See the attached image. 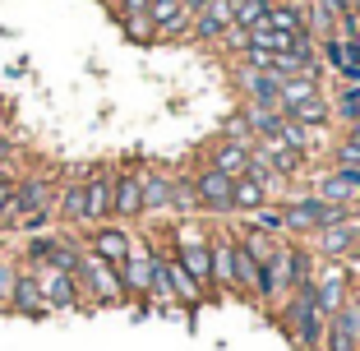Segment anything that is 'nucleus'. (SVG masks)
I'll list each match as a JSON object with an SVG mask.
<instances>
[{
    "label": "nucleus",
    "mask_w": 360,
    "mask_h": 351,
    "mask_svg": "<svg viewBox=\"0 0 360 351\" xmlns=\"http://www.w3.org/2000/svg\"><path fill=\"white\" fill-rule=\"evenodd\" d=\"M277 324L300 351H323V328H328V314L319 309L314 287H296L291 296L277 300Z\"/></svg>",
    "instance_id": "f257e3e1"
},
{
    "label": "nucleus",
    "mask_w": 360,
    "mask_h": 351,
    "mask_svg": "<svg viewBox=\"0 0 360 351\" xmlns=\"http://www.w3.org/2000/svg\"><path fill=\"white\" fill-rule=\"evenodd\" d=\"M75 282H79V291H84V305H125V287H120L116 264H106L93 250H79Z\"/></svg>",
    "instance_id": "f03ea898"
},
{
    "label": "nucleus",
    "mask_w": 360,
    "mask_h": 351,
    "mask_svg": "<svg viewBox=\"0 0 360 351\" xmlns=\"http://www.w3.org/2000/svg\"><path fill=\"white\" fill-rule=\"evenodd\" d=\"M305 245L314 250L323 264H360V213L342 217L333 226H319L314 236H305Z\"/></svg>",
    "instance_id": "7ed1b4c3"
},
{
    "label": "nucleus",
    "mask_w": 360,
    "mask_h": 351,
    "mask_svg": "<svg viewBox=\"0 0 360 351\" xmlns=\"http://www.w3.org/2000/svg\"><path fill=\"white\" fill-rule=\"evenodd\" d=\"M190 181H194V208H199V217H231V176L212 171L208 162H199L190 171Z\"/></svg>",
    "instance_id": "20e7f679"
},
{
    "label": "nucleus",
    "mask_w": 360,
    "mask_h": 351,
    "mask_svg": "<svg viewBox=\"0 0 360 351\" xmlns=\"http://www.w3.org/2000/svg\"><path fill=\"white\" fill-rule=\"evenodd\" d=\"M309 287H314V300H319L323 314H338L342 300H347L351 287H356V273H351L347 264H323V259H319V264H314V282H309Z\"/></svg>",
    "instance_id": "39448f33"
},
{
    "label": "nucleus",
    "mask_w": 360,
    "mask_h": 351,
    "mask_svg": "<svg viewBox=\"0 0 360 351\" xmlns=\"http://www.w3.org/2000/svg\"><path fill=\"white\" fill-rule=\"evenodd\" d=\"M120 273V287H125V300H143L148 305V287H153V245L148 241H134L125 259L116 264Z\"/></svg>",
    "instance_id": "423d86ee"
},
{
    "label": "nucleus",
    "mask_w": 360,
    "mask_h": 351,
    "mask_svg": "<svg viewBox=\"0 0 360 351\" xmlns=\"http://www.w3.org/2000/svg\"><path fill=\"white\" fill-rule=\"evenodd\" d=\"M143 194H139V167H111V222H139Z\"/></svg>",
    "instance_id": "0eeeda50"
},
{
    "label": "nucleus",
    "mask_w": 360,
    "mask_h": 351,
    "mask_svg": "<svg viewBox=\"0 0 360 351\" xmlns=\"http://www.w3.org/2000/svg\"><path fill=\"white\" fill-rule=\"evenodd\" d=\"M208 162L212 171H222V176H231V181H240V176H250V162H255V143H245V139H226L217 134L208 143Z\"/></svg>",
    "instance_id": "6e6552de"
},
{
    "label": "nucleus",
    "mask_w": 360,
    "mask_h": 351,
    "mask_svg": "<svg viewBox=\"0 0 360 351\" xmlns=\"http://www.w3.org/2000/svg\"><path fill=\"white\" fill-rule=\"evenodd\" d=\"M97 222H111V167L84 171V231Z\"/></svg>",
    "instance_id": "1a4fd4ad"
},
{
    "label": "nucleus",
    "mask_w": 360,
    "mask_h": 351,
    "mask_svg": "<svg viewBox=\"0 0 360 351\" xmlns=\"http://www.w3.org/2000/svg\"><path fill=\"white\" fill-rule=\"evenodd\" d=\"M37 273V291H42L46 309H84V291H79L75 273H60V268H32Z\"/></svg>",
    "instance_id": "9d476101"
},
{
    "label": "nucleus",
    "mask_w": 360,
    "mask_h": 351,
    "mask_svg": "<svg viewBox=\"0 0 360 351\" xmlns=\"http://www.w3.org/2000/svg\"><path fill=\"white\" fill-rule=\"evenodd\" d=\"M134 241L139 236L129 231L125 222H97V226H88V241H84V250H93V255H102L106 264H120V259L134 250Z\"/></svg>",
    "instance_id": "9b49d317"
},
{
    "label": "nucleus",
    "mask_w": 360,
    "mask_h": 351,
    "mask_svg": "<svg viewBox=\"0 0 360 351\" xmlns=\"http://www.w3.org/2000/svg\"><path fill=\"white\" fill-rule=\"evenodd\" d=\"M236 231L212 226V296H236Z\"/></svg>",
    "instance_id": "f8f14e48"
},
{
    "label": "nucleus",
    "mask_w": 360,
    "mask_h": 351,
    "mask_svg": "<svg viewBox=\"0 0 360 351\" xmlns=\"http://www.w3.org/2000/svg\"><path fill=\"white\" fill-rule=\"evenodd\" d=\"M158 259H162V273H167V287H171V300H176V305H185V309H194V305H203V287L199 282H194L190 273H185V268H180V259L171 255V245L167 250H162V241H158Z\"/></svg>",
    "instance_id": "ddd939ff"
},
{
    "label": "nucleus",
    "mask_w": 360,
    "mask_h": 351,
    "mask_svg": "<svg viewBox=\"0 0 360 351\" xmlns=\"http://www.w3.org/2000/svg\"><path fill=\"white\" fill-rule=\"evenodd\" d=\"M314 194L328 203H342V208H356L360 203V171H347V167H333L314 181Z\"/></svg>",
    "instance_id": "4468645a"
},
{
    "label": "nucleus",
    "mask_w": 360,
    "mask_h": 351,
    "mask_svg": "<svg viewBox=\"0 0 360 351\" xmlns=\"http://www.w3.org/2000/svg\"><path fill=\"white\" fill-rule=\"evenodd\" d=\"M5 309L23 314V319H46V314H51L42 291H37V273H32V268L19 264V277H14V291H10V300H5Z\"/></svg>",
    "instance_id": "2eb2a0df"
},
{
    "label": "nucleus",
    "mask_w": 360,
    "mask_h": 351,
    "mask_svg": "<svg viewBox=\"0 0 360 351\" xmlns=\"http://www.w3.org/2000/svg\"><path fill=\"white\" fill-rule=\"evenodd\" d=\"M139 194H143V217L171 213V171L139 167Z\"/></svg>",
    "instance_id": "dca6fc26"
},
{
    "label": "nucleus",
    "mask_w": 360,
    "mask_h": 351,
    "mask_svg": "<svg viewBox=\"0 0 360 351\" xmlns=\"http://www.w3.org/2000/svg\"><path fill=\"white\" fill-rule=\"evenodd\" d=\"M226 28H231V0H212V5H203V10L194 14V23H190V42L217 46Z\"/></svg>",
    "instance_id": "f3484780"
},
{
    "label": "nucleus",
    "mask_w": 360,
    "mask_h": 351,
    "mask_svg": "<svg viewBox=\"0 0 360 351\" xmlns=\"http://www.w3.org/2000/svg\"><path fill=\"white\" fill-rule=\"evenodd\" d=\"M51 208H56V222L84 231V176H70V181L56 185V203Z\"/></svg>",
    "instance_id": "a211bd4d"
},
{
    "label": "nucleus",
    "mask_w": 360,
    "mask_h": 351,
    "mask_svg": "<svg viewBox=\"0 0 360 351\" xmlns=\"http://www.w3.org/2000/svg\"><path fill=\"white\" fill-rule=\"evenodd\" d=\"M236 84H240L245 102H259V107H277V84L282 79L264 75V70H250V65H236ZM282 111V107H277Z\"/></svg>",
    "instance_id": "6ab92c4d"
},
{
    "label": "nucleus",
    "mask_w": 360,
    "mask_h": 351,
    "mask_svg": "<svg viewBox=\"0 0 360 351\" xmlns=\"http://www.w3.org/2000/svg\"><path fill=\"white\" fill-rule=\"evenodd\" d=\"M286 116L296 120V125H309V129H333L338 125V120H333V97L328 93H314V97H305V102H296Z\"/></svg>",
    "instance_id": "aec40b11"
},
{
    "label": "nucleus",
    "mask_w": 360,
    "mask_h": 351,
    "mask_svg": "<svg viewBox=\"0 0 360 351\" xmlns=\"http://www.w3.org/2000/svg\"><path fill=\"white\" fill-rule=\"evenodd\" d=\"M264 203H277V199L255 181V176H240V181H231V217H236V213L250 217V213H259Z\"/></svg>",
    "instance_id": "412c9836"
},
{
    "label": "nucleus",
    "mask_w": 360,
    "mask_h": 351,
    "mask_svg": "<svg viewBox=\"0 0 360 351\" xmlns=\"http://www.w3.org/2000/svg\"><path fill=\"white\" fill-rule=\"evenodd\" d=\"M314 93H323L319 75H286L282 84H277V107H282V116H286L296 102H305V97H314Z\"/></svg>",
    "instance_id": "4be33fe9"
},
{
    "label": "nucleus",
    "mask_w": 360,
    "mask_h": 351,
    "mask_svg": "<svg viewBox=\"0 0 360 351\" xmlns=\"http://www.w3.org/2000/svg\"><path fill=\"white\" fill-rule=\"evenodd\" d=\"M268 28L277 32H300L305 28V5H296V0H273V10H268Z\"/></svg>",
    "instance_id": "5701e85b"
},
{
    "label": "nucleus",
    "mask_w": 360,
    "mask_h": 351,
    "mask_svg": "<svg viewBox=\"0 0 360 351\" xmlns=\"http://www.w3.org/2000/svg\"><path fill=\"white\" fill-rule=\"evenodd\" d=\"M268 10H273V0H236L231 5V23L236 28H255V23L268 19Z\"/></svg>",
    "instance_id": "b1692460"
},
{
    "label": "nucleus",
    "mask_w": 360,
    "mask_h": 351,
    "mask_svg": "<svg viewBox=\"0 0 360 351\" xmlns=\"http://www.w3.org/2000/svg\"><path fill=\"white\" fill-rule=\"evenodd\" d=\"M250 226H259V231L277 236V241H286V222H282V203H264L259 213H250Z\"/></svg>",
    "instance_id": "393cba45"
},
{
    "label": "nucleus",
    "mask_w": 360,
    "mask_h": 351,
    "mask_svg": "<svg viewBox=\"0 0 360 351\" xmlns=\"http://www.w3.org/2000/svg\"><path fill=\"white\" fill-rule=\"evenodd\" d=\"M323 351H360V342L347 333V324L338 314H328V328H323Z\"/></svg>",
    "instance_id": "a878e982"
},
{
    "label": "nucleus",
    "mask_w": 360,
    "mask_h": 351,
    "mask_svg": "<svg viewBox=\"0 0 360 351\" xmlns=\"http://www.w3.org/2000/svg\"><path fill=\"white\" fill-rule=\"evenodd\" d=\"M333 167H347V171H360V139L342 134L333 143Z\"/></svg>",
    "instance_id": "bb28decb"
},
{
    "label": "nucleus",
    "mask_w": 360,
    "mask_h": 351,
    "mask_svg": "<svg viewBox=\"0 0 360 351\" xmlns=\"http://www.w3.org/2000/svg\"><path fill=\"white\" fill-rule=\"evenodd\" d=\"M120 28H125V37H129V42H139V46L158 42V32H153V19H148V14H134V19H120Z\"/></svg>",
    "instance_id": "cd10ccee"
},
{
    "label": "nucleus",
    "mask_w": 360,
    "mask_h": 351,
    "mask_svg": "<svg viewBox=\"0 0 360 351\" xmlns=\"http://www.w3.org/2000/svg\"><path fill=\"white\" fill-rule=\"evenodd\" d=\"M153 0H120L116 5V19H134V14H148Z\"/></svg>",
    "instance_id": "c85d7f7f"
},
{
    "label": "nucleus",
    "mask_w": 360,
    "mask_h": 351,
    "mask_svg": "<svg viewBox=\"0 0 360 351\" xmlns=\"http://www.w3.org/2000/svg\"><path fill=\"white\" fill-rule=\"evenodd\" d=\"M342 88H360V65H347V70H342Z\"/></svg>",
    "instance_id": "c756f323"
},
{
    "label": "nucleus",
    "mask_w": 360,
    "mask_h": 351,
    "mask_svg": "<svg viewBox=\"0 0 360 351\" xmlns=\"http://www.w3.org/2000/svg\"><path fill=\"white\" fill-rule=\"evenodd\" d=\"M5 162H14V139L10 134L0 139V167H5Z\"/></svg>",
    "instance_id": "7c9ffc66"
},
{
    "label": "nucleus",
    "mask_w": 360,
    "mask_h": 351,
    "mask_svg": "<svg viewBox=\"0 0 360 351\" xmlns=\"http://www.w3.org/2000/svg\"><path fill=\"white\" fill-rule=\"evenodd\" d=\"M203 5H212V0H180V10L190 14V19H194V14H199V10H203Z\"/></svg>",
    "instance_id": "2f4dec72"
},
{
    "label": "nucleus",
    "mask_w": 360,
    "mask_h": 351,
    "mask_svg": "<svg viewBox=\"0 0 360 351\" xmlns=\"http://www.w3.org/2000/svg\"><path fill=\"white\" fill-rule=\"evenodd\" d=\"M347 42H351V46H356V56H360V23H356V32H351Z\"/></svg>",
    "instance_id": "473e14b6"
},
{
    "label": "nucleus",
    "mask_w": 360,
    "mask_h": 351,
    "mask_svg": "<svg viewBox=\"0 0 360 351\" xmlns=\"http://www.w3.org/2000/svg\"><path fill=\"white\" fill-rule=\"evenodd\" d=\"M97 5H106V10H111V14H116V5H120V0H97Z\"/></svg>",
    "instance_id": "72a5a7b5"
},
{
    "label": "nucleus",
    "mask_w": 360,
    "mask_h": 351,
    "mask_svg": "<svg viewBox=\"0 0 360 351\" xmlns=\"http://www.w3.org/2000/svg\"><path fill=\"white\" fill-rule=\"evenodd\" d=\"M351 14H356V19H360V0H351Z\"/></svg>",
    "instance_id": "f704fd0d"
},
{
    "label": "nucleus",
    "mask_w": 360,
    "mask_h": 351,
    "mask_svg": "<svg viewBox=\"0 0 360 351\" xmlns=\"http://www.w3.org/2000/svg\"><path fill=\"white\" fill-rule=\"evenodd\" d=\"M338 5H342V10H347V14H351V0H338Z\"/></svg>",
    "instance_id": "c9c22d12"
},
{
    "label": "nucleus",
    "mask_w": 360,
    "mask_h": 351,
    "mask_svg": "<svg viewBox=\"0 0 360 351\" xmlns=\"http://www.w3.org/2000/svg\"><path fill=\"white\" fill-rule=\"evenodd\" d=\"M356 282H360V277H356Z\"/></svg>",
    "instance_id": "e433bc0d"
}]
</instances>
